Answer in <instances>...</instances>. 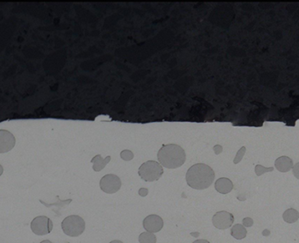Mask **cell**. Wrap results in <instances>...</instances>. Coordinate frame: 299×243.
Wrapping results in <instances>:
<instances>
[{
	"label": "cell",
	"mask_w": 299,
	"mask_h": 243,
	"mask_svg": "<svg viewBox=\"0 0 299 243\" xmlns=\"http://www.w3.org/2000/svg\"><path fill=\"white\" fill-rule=\"evenodd\" d=\"M246 234H247V231H246V227L243 226L242 224H236L233 225L231 229V235L236 240H242L245 238Z\"/></svg>",
	"instance_id": "4fadbf2b"
},
{
	"label": "cell",
	"mask_w": 299,
	"mask_h": 243,
	"mask_svg": "<svg viewBox=\"0 0 299 243\" xmlns=\"http://www.w3.org/2000/svg\"><path fill=\"white\" fill-rule=\"evenodd\" d=\"M275 166L278 171L280 172H288L291 168H293V161L288 156H281L278 157L275 162Z\"/></svg>",
	"instance_id": "8fae6325"
},
{
	"label": "cell",
	"mask_w": 299,
	"mask_h": 243,
	"mask_svg": "<svg viewBox=\"0 0 299 243\" xmlns=\"http://www.w3.org/2000/svg\"><path fill=\"white\" fill-rule=\"evenodd\" d=\"M215 179V172L205 164H194L186 173L188 186L195 190H205L211 186Z\"/></svg>",
	"instance_id": "6da1fadb"
},
{
	"label": "cell",
	"mask_w": 299,
	"mask_h": 243,
	"mask_svg": "<svg viewBox=\"0 0 299 243\" xmlns=\"http://www.w3.org/2000/svg\"><path fill=\"white\" fill-rule=\"evenodd\" d=\"M243 226H246V227H249V226H252L253 224H254V221L251 219V218H245V219H243Z\"/></svg>",
	"instance_id": "d6986e66"
},
{
	"label": "cell",
	"mask_w": 299,
	"mask_h": 243,
	"mask_svg": "<svg viewBox=\"0 0 299 243\" xmlns=\"http://www.w3.org/2000/svg\"><path fill=\"white\" fill-rule=\"evenodd\" d=\"M133 156L134 155H133V153H132V151L128 150H123L120 153V157L124 161H131V160L133 159Z\"/></svg>",
	"instance_id": "ac0fdd59"
},
{
	"label": "cell",
	"mask_w": 299,
	"mask_h": 243,
	"mask_svg": "<svg viewBox=\"0 0 299 243\" xmlns=\"http://www.w3.org/2000/svg\"><path fill=\"white\" fill-rule=\"evenodd\" d=\"M3 172H4V168H3V166L0 164V176H2Z\"/></svg>",
	"instance_id": "cb8c5ba5"
},
{
	"label": "cell",
	"mask_w": 299,
	"mask_h": 243,
	"mask_svg": "<svg viewBox=\"0 0 299 243\" xmlns=\"http://www.w3.org/2000/svg\"><path fill=\"white\" fill-rule=\"evenodd\" d=\"M16 139L7 130H0V153L4 154L12 150L15 146Z\"/></svg>",
	"instance_id": "9c48e42d"
},
{
	"label": "cell",
	"mask_w": 299,
	"mask_h": 243,
	"mask_svg": "<svg viewBox=\"0 0 299 243\" xmlns=\"http://www.w3.org/2000/svg\"><path fill=\"white\" fill-rule=\"evenodd\" d=\"M273 170H274V168H273V167H270V168H265L264 166H262V165H256V166H255V174H256L257 177L262 176L264 173L271 172Z\"/></svg>",
	"instance_id": "2e32d148"
},
{
	"label": "cell",
	"mask_w": 299,
	"mask_h": 243,
	"mask_svg": "<svg viewBox=\"0 0 299 243\" xmlns=\"http://www.w3.org/2000/svg\"><path fill=\"white\" fill-rule=\"evenodd\" d=\"M192 243H211L210 242H208L207 240H197Z\"/></svg>",
	"instance_id": "7402d4cb"
},
{
	"label": "cell",
	"mask_w": 299,
	"mask_h": 243,
	"mask_svg": "<svg viewBox=\"0 0 299 243\" xmlns=\"http://www.w3.org/2000/svg\"><path fill=\"white\" fill-rule=\"evenodd\" d=\"M156 236L153 233L144 232L141 233L139 236V243H156Z\"/></svg>",
	"instance_id": "9a60e30c"
},
{
	"label": "cell",
	"mask_w": 299,
	"mask_h": 243,
	"mask_svg": "<svg viewBox=\"0 0 299 243\" xmlns=\"http://www.w3.org/2000/svg\"><path fill=\"white\" fill-rule=\"evenodd\" d=\"M283 220L289 224H292L297 222L299 219V212L294 209V208H290L288 210H286L285 212L282 214Z\"/></svg>",
	"instance_id": "5bb4252c"
},
{
	"label": "cell",
	"mask_w": 299,
	"mask_h": 243,
	"mask_svg": "<svg viewBox=\"0 0 299 243\" xmlns=\"http://www.w3.org/2000/svg\"><path fill=\"white\" fill-rule=\"evenodd\" d=\"M109 243H124L123 242H121V241H118V240H115V241H112V242H111Z\"/></svg>",
	"instance_id": "d4e9b609"
},
{
	"label": "cell",
	"mask_w": 299,
	"mask_h": 243,
	"mask_svg": "<svg viewBox=\"0 0 299 243\" xmlns=\"http://www.w3.org/2000/svg\"><path fill=\"white\" fill-rule=\"evenodd\" d=\"M163 174V166L155 161H148L139 168V176L146 182L157 181Z\"/></svg>",
	"instance_id": "277c9868"
},
{
	"label": "cell",
	"mask_w": 299,
	"mask_h": 243,
	"mask_svg": "<svg viewBox=\"0 0 299 243\" xmlns=\"http://www.w3.org/2000/svg\"><path fill=\"white\" fill-rule=\"evenodd\" d=\"M245 153H246V148L242 147V149L238 151L237 154L235 155V158L233 160V164H239L243 159V156L245 155Z\"/></svg>",
	"instance_id": "e0dca14e"
},
{
	"label": "cell",
	"mask_w": 299,
	"mask_h": 243,
	"mask_svg": "<svg viewBox=\"0 0 299 243\" xmlns=\"http://www.w3.org/2000/svg\"><path fill=\"white\" fill-rule=\"evenodd\" d=\"M51 243V242H50V241H49V240H45V241H42V242H41V243Z\"/></svg>",
	"instance_id": "484cf974"
},
{
	"label": "cell",
	"mask_w": 299,
	"mask_h": 243,
	"mask_svg": "<svg viewBox=\"0 0 299 243\" xmlns=\"http://www.w3.org/2000/svg\"><path fill=\"white\" fill-rule=\"evenodd\" d=\"M234 217L231 212L220 211L216 212L212 217V224L218 229H228L233 225Z\"/></svg>",
	"instance_id": "52a82bcc"
},
{
	"label": "cell",
	"mask_w": 299,
	"mask_h": 243,
	"mask_svg": "<svg viewBox=\"0 0 299 243\" xmlns=\"http://www.w3.org/2000/svg\"><path fill=\"white\" fill-rule=\"evenodd\" d=\"M163 220L156 214H151L146 217L143 221V227L150 233H158L163 227Z\"/></svg>",
	"instance_id": "ba28073f"
},
{
	"label": "cell",
	"mask_w": 299,
	"mask_h": 243,
	"mask_svg": "<svg viewBox=\"0 0 299 243\" xmlns=\"http://www.w3.org/2000/svg\"><path fill=\"white\" fill-rule=\"evenodd\" d=\"M148 192H149V190L148 189H144V188H142L141 190H139V193L142 197H144V196H147L148 195Z\"/></svg>",
	"instance_id": "44dd1931"
},
{
	"label": "cell",
	"mask_w": 299,
	"mask_h": 243,
	"mask_svg": "<svg viewBox=\"0 0 299 243\" xmlns=\"http://www.w3.org/2000/svg\"><path fill=\"white\" fill-rule=\"evenodd\" d=\"M63 233L71 237H78L85 230V221L78 215H71L62 222Z\"/></svg>",
	"instance_id": "3957f363"
},
{
	"label": "cell",
	"mask_w": 299,
	"mask_h": 243,
	"mask_svg": "<svg viewBox=\"0 0 299 243\" xmlns=\"http://www.w3.org/2000/svg\"><path fill=\"white\" fill-rule=\"evenodd\" d=\"M299 164H297L295 165V176L299 178V176H298V168H299Z\"/></svg>",
	"instance_id": "603a6c76"
},
{
	"label": "cell",
	"mask_w": 299,
	"mask_h": 243,
	"mask_svg": "<svg viewBox=\"0 0 299 243\" xmlns=\"http://www.w3.org/2000/svg\"><path fill=\"white\" fill-rule=\"evenodd\" d=\"M100 189L107 194H113L119 191L121 187V180L118 176L108 174L103 177L100 180Z\"/></svg>",
	"instance_id": "8992f818"
},
{
	"label": "cell",
	"mask_w": 299,
	"mask_h": 243,
	"mask_svg": "<svg viewBox=\"0 0 299 243\" xmlns=\"http://www.w3.org/2000/svg\"><path fill=\"white\" fill-rule=\"evenodd\" d=\"M233 189V182L226 177H221L215 182V190L221 194H227Z\"/></svg>",
	"instance_id": "30bf717a"
},
{
	"label": "cell",
	"mask_w": 299,
	"mask_h": 243,
	"mask_svg": "<svg viewBox=\"0 0 299 243\" xmlns=\"http://www.w3.org/2000/svg\"><path fill=\"white\" fill-rule=\"evenodd\" d=\"M110 161L111 156H107L106 158H103L101 155L94 156L92 160V163L93 164V170L96 171V172L101 171L102 169L106 167Z\"/></svg>",
	"instance_id": "7c38bea8"
},
{
	"label": "cell",
	"mask_w": 299,
	"mask_h": 243,
	"mask_svg": "<svg viewBox=\"0 0 299 243\" xmlns=\"http://www.w3.org/2000/svg\"><path fill=\"white\" fill-rule=\"evenodd\" d=\"M31 230L36 235H46L52 232L53 222L47 216H38L31 222Z\"/></svg>",
	"instance_id": "5b68a950"
},
{
	"label": "cell",
	"mask_w": 299,
	"mask_h": 243,
	"mask_svg": "<svg viewBox=\"0 0 299 243\" xmlns=\"http://www.w3.org/2000/svg\"><path fill=\"white\" fill-rule=\"evenodd\" d=\"M213 150L215 151L216 155H219L220 154L222 150H223V149H222V147L220 146V145H216L214 148H213Z\"/></svg>",
	"instance_id": "ffe728a7"
},
{
	"label": "cell",
	"mask_w": 299,
	"mask_h": 243,
	"mask_svg": "<svg viewBox=\"0 0 299 243\" xmlns=\"http://www.w3.org/2000/svg\"><path fill=\"white\" fill-rule=\"evenodd\" d=\"M159 163L167 168L181 167L186 161V154L184 149L176 144L163 145L157 153Z\"/></svg>",
	"instance_id": "7a4b0ae2"
}]
</instances>
